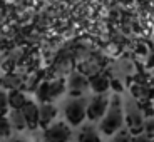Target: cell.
I'll list each match as a JSON object with an SVG mask.
<instances>
[{"mask_svg": "<svg viewBox=\"0 0 154 142\" xmlns=\"http://www.w3.org/2000/svg\"><path fill=\"white\" fill-rule=\"evenodd\" d=\"M8 114V99L7 92L0 90V117H5Z\"/></svg>", "mask_w": 154, "mask_h": 142, "instance_id": "15", "label": "cell"}, {"mask_svg": "<svg viewBox=\"0 0 154 142\" xmlns=\"http://www.w3.org/2000/svg\"><path fill=\"white\" fill-rule=\"evenodd\" d=\"M70 137H72V131H70L69 124H66V122L50 124L44 131L45 142H69Z\"/></svg>", "mask_w": 154, "mask_h": 142, "instance_id": "4", "label": "cell"}, {"mask_svg": "<svg viewBox=\"0 0 154 142\" xmlns=\"http://www.w3.org/2000/svg\"><path fill=\"white\" fill-rule=\"evenodd\" d=\"M20 112H22L23 119H25L27 129L35 131L37 127H40V125H38V107H37V104H35V102L27 100V104L20 109Z\"/></svg>", "mask_w": 154, "mask_h": 142, "instance_id": "7", "label": "cell"}, {"mask_svg": "<svg viewBox=\"0 0 154 142\" xmlns=\"http://www.w3.org/2000/svg\"><path fill=\"white\" fill-rule=\"evenodd\" d=\"M87 117V102L84 99H74L66 105V119L70 125H81Z\"/></svg>", "mask_w": 154, "mask_h": 142, "instance_id": "3", "label": "cell"}, {"mask_svg": "<svg viewBox=\"0 0 154 142\" xmlns=\"http://www.w3.org/2000/svg\"><path fill=\"white\" fill-rule=\"evenodd\" d=\"M89 85H91V89H92L97 95H100V94H106V90L109 89L111 82H109L107 75H104V74H96V75H92L89 79Z\"/></svg>", "mask_w": 154, "mask_h": 142, "instance_id": "9", "label": "cell"}, {"mask_svg": "<svg viewBox=\"0 0 154 142\" xmlns=\"http://www.w3.org/2000/svg\"><path fill=\"white\" fill-rule=\"evenodd\" d=\"M77 142H100V135L94 131L92 127H84V129L79 132Z\"/></svg>", "mask_w": 154, "mask_h": 142, "instance_id": "12", "label": "cell"}, {"mask_svg": "<svg viewBox=\"0 0 154 142\" xmlns=\"http://www.w3.org/2000/svg\"><path fill=\"white\" fill-rule=\"evenodd\" d=\"M127 124V129L132 135H137V134H143V129H144V119H143V114L139 112L137 107H129L126 112V117H124Z\"/></svg>", "mask_w": 154, "mask_h": 142, "instance_id": "6", "label": "cell"}, {"mask_svg": "<svg viewBox=\"0 0 154 142\" xmlns=\"http://www.w3.org/2000/svg\"><path fill=\"white\" fill-rule=\"evenodd\" d=\"M7 99H8V107H12V110H20L23 105L27 104V97L23 95L20 90H10L7 94Z\"/></svg>", "mask_w": 154, "mask_h": 142, "instance_id": "11", "label": "cell"}, {"mask_svg": "<svg viewBox=\"0 0 154 142\" xmlns=\"http://www.w3.org/2000/svg\"><path fill=\"white\" fill-rule=\"evenodd\" d=\"M12 142H27V140H23V139H17V140H12Z\"/></svg>", "mask_w": 154, "mask_h": 142, "instance_id": "19", "label": "cell"}, {"mask_svg": "<svg viewBox=\"0 0 154 142\" xmlns=\"http://www.w3.org/2000/svg\"><path fill=\"white\" fill-rule=\"evenodd\" d=\"M131 142H152V139L151 137H147L146 134H137V135H132L131 137Z\"/></svg>", "mask_w": 154, "mask_h": 142, "instance_id": "17", "label": "cell"}, {"mask_svg": "<svg viewBox=\"0 0 154 142\" xmlns=\"http://www.w3.org/2000/svg\"><path fill=\"white\" fill-rule=\"evenodd\" d=\"M66 92V82L62 79H57V80H47L42 82L40 87L37 90V97L42 104H50L54 99L60 97L62 94Z\"/></svg>", "mask_w": 154, "mask_h": 142, "instance_id": "2", "label": "cell"}, {"mask_svg": "<svg viewBox=\"0 0 154 142\" xmlns=\"http://www.w3.org/2000/svg\"><path fill=\"white\" fill-rule=\"evenodd\" d=\"M143 132L147 135V137L154 139V117L144 122V129H143Z\"/></svg>", "mask_w": 154, "mask_h": 142, "instance_id": "16", "label": "cell"}, {"mask_svg": "<svg viewBox=\"0 0 154 142\" xmlns=\"http://www.w3.org/2000/svg\"><path fill=\"white\" fill-rule=\"evenodd\" d=\"M111 142H131V135H127L126 132H121L116 137H112Z\"/></svg>", "mask_w": 154, "mask_h": 142, "instance_id": "18", "label": "cell"}, {"mask_svg": "<svg viewBox=\"0 0 154 142\" xmlns=\"http://www.w3.org/2000/svg\"><path fill=\"white\" fill-rule=\"evenodd\" d=\"M122 124H124V112H122V107H121V100L119 97H114L104 115V119L100 120V125H99L100 132L106 135H114L122 127Z\"/></svg>", "mask_w": 154, "mask_h": 142, "instance_id": "1", "label": "cell"}, {"mask_svg": "<svg viewBox=\"0 0 154 142\" xmlns=\"http://www.w3.org/2000/svg\"><path fill=\"white\" fill-rule=\"evenodd\" d=\"M12 134V125L8 117H0V137H10Z\"/></svg>", "mask_w": 154, "mask_h": 142, "instance_id": "14", "label": "cell"}, {"mask_svg": "<svg viewBox=\"0 0 154 142\" xmlns=\"http://www.w3.org/2000/svg\"><path fill=\"white\" fill-rule=\"evenodd\" d=\"M107 109H109V99L104 94H100V95L96 94L87 102V119L89 120H99L100 117H104Z\"/></svg>", "mask_w": 154, "mask_h": 142, "instance_id": "5", "label": "cell"}, {"mask_svg": "<svg viewBox=\"0 0 154 142\" xmlns=\"http://www.w3.org/2000/svg\"><path fill=\"white\" fill-rule=\"evenodd\" d=\"M55 115H57V109L55 105L52 104H42L38 107V125L47 129L50 125V122L55 119Z\"/></svg>", "mask_w": 154, "mask_h": 142, "instance_id": "8", "label": "cell"}, {"mask_svg": "<svg viewBox=\"0 0 154 142\" xmlns=\"http://www.w3.org/2000/svg\"><path fill=\"white\" fill-rule=\"evenodd\" d=\"M10 125L15 129V131H25L27 129V124H25V119H23V115L20 110H12L10 112Z\"/></svg>", "mask_w": 154, "mask_h": 142, "instance_id": "13", "label": "cell"}, {"mask_svg": "<svg viewBox=\"0 0 154 142\" xmlns=\"http://www.w3.org/2000/svg\"><path fill=\"white\" fill-rule=\"evenodd\" d=\"M89 87V79L84 74H72L69 79V89L72 94H79Z\"/></svg>", "mask_w": 154, "mask_h": 142, "instance_id": "10", "label": "cell"}]
</instances>
